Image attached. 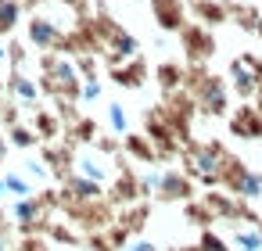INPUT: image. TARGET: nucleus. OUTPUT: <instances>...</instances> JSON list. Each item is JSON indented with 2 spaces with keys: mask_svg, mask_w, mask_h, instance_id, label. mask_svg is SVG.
<instances>
[{
  "mask_svg": "<svg viewBox=\"0 0 262 251\" xmlns=\"http://www.w3.org/2000/svg\"><path fill=\"white\" fill-rule=\"evenodd\" d=\"M33 129H36V136L43 140V144H54V140H61L65 136V122L58 119V111L54 108H33V122H29Z\"/></svg>",
  "mask_w": 262,
  "mask_h": 251,
  "instance_id": "obj_16",
  "label": "nucleus"
},
{
  "mask_svg": "<svg viewBox=\"0 0 262 251\" xmlns=\"http://www.w3.org/2000/svg\"><path fill=\"white\" fill-rule=\"evenodd\" d=\"M4 94L8 97H15L26 111H33V108H40V101H43V94H40V86H36V79H29L22 69L18 72H8L4 76Z\"/></svg>",
  "mask_w": 262,
  "mask_h": 251,
  "instance_id": "obj_11",
  "label": "nucleus"
},
{
  "mask_svg": "<svg viewBox=\"0 0 262 251\" xmlns=\"http://www.w3.org/2000/svg\"><path fill=\"white\" fill-rule=\"evenodd\" d=\"M158 201H190L194 197V179L183 169H158Z\"/></svg>",
  "mask_w": 262,
  "mask_h": 251,
  "instance_id": "obj_10",
  "label": "nucleus"
},
{
  "mask_svg": "<svg viewBox=\"0 0 262 251\" xmlns=\"http://www.w3.org/2000/svg\"><path fill=\"white\" fill-rule=\"evenodd\" d=\"M226 165H230V154L223 144L208 140V144H187L183 147V172L194 179V183H205V187H219L223 176H226Z\"/></svg>",
  "mask_w": 262,
  "mask_h": 251,
  "instance_id": "obj_2",
  "label": "nucleus"
},
{
  "mask_svg": "<svg viewBox=\"0 0 262 251\" xmlns=\"http://www.w3.org/2000/svg\"><path fill=\"white\" fill-rule=\"evenodd\" d=\"M108 240H112V247H115V251H122V247H129L133 233H129L122 222H112V226H108Z\"/></svg>",
  "mask_w": 262,
  "mask_h": 251,
  "instance_id": "obj_35",
  "label": "nucleus"
},
{
  "mask_svg": "<svg viewBox=\"0 0 262 251\" xmlns=\"http://www.w3.org/2000/svg\"><path fill=\"white\" fill-rule=\"evenodd\" d=\"M230 129H233V136H241V140H258V136H262V111L251 108V104L237 108V115L230 119Z\"/></svg>",
  "mask_w": 262,
  "mask_h": 251,
  "instance_id": "obj_18",
  "label": "nucleus"
},
{
  "mask_svg": "<svg viewBox=\"0 0 262 251\" xmlns=\"http://www.w3.org/2000/svg\"><path fill=\"white\" fill-rule=\"evenodd\" d=\"M198 251H230V240L219 237V233L208 226V230H201V237H198Z\"/></svg>",
  "mask_w": 262,
  "mask_h": 251,
  "instance_id": "obj_32",
  "label": "nucleus"
},
{
  "mask_svg": "<svg viewBox=\"0 0 262 251\" xmlns=\"http://www.w3.org/2000/svg\"><path fill=\"white\" fill-rule=\"evenodd\" d=\"M147 219H151V204L147 201H137V204H126V208H119V219L115 222H122L133 237L147 226Z\"/></svg>",
  "mask_w": 262,
  "mask_h": 251,
  "instance_id": "obj_23",
  "label": "nucleus"
},
{
  "mask_svg": "<svg viewBox=\"0 0 262 251\" xmlns=\"http://www.w3.org/2000/svg\"><path fill=\"white\" fill-rule=\"evenodd\" d=\"M15 222H8V226H0V251H11L15 247Z\"/></svg>",
  "mask_w": 262,
  "mask_h": 251,
  "instance_id": "obj_38",
  "label": "nucleus"
},
{
  "mask_svg": "<svg viewBox=\"0 0 262 251\" xmlns=\"http://www.w3.org/2000/svg\"><path fill=\"white\" fill-rule=\"evenodd\" d=\"M36 86L40 94L54 104V101H79L83 94V76L76 69L72 58L58 54V51H47L40 54V76H36Z\"/></svg>",
  "mask_w": 262,
  "mask_h": 251,
  "instance_id": "obj_1",
  "label": "nucleus"
},
{
  "mask_svg": "<svg viewBox=\"0 0 262 251\" xmlns=\"http://www.w3.org/2000/svg\"><path fill=\"white\" fill-rule=\"evenodd\" d=\"M230 247H237V251H262V226L251 222V219H233Z\"/></svg>",
  "mask_w": 262,
  "mask_h": 251,
  "instance_id": "obj_17",
  "label": "nucleus"
},
{
  "mask_svg": "<svg viewBox=\"0 0 262 251\" xmlns=\"http://www.w3.org/2000/svg\"><path fill=\"white\" fill-rule=\"evenodd\" d=\"M122 154L129 158V162H137V165H158V147H155V140L147 136V133H126L122 136Z\"/></svg>",
  "mask_w": 262,
  "mask_h": 251,
  "instance_id": "obj_14",
  "label": "nucleus"
},
{
  "mask_svg": "<svg viewBox=\"0 0 262 251\" xmlns=\"http://www.w3.org/2000/svg\"><path fill=\"white\" fill-rule=\"evenodd\" d=\"M47 237H51V244H54V247H61V251H79L86 233H79L69 219H54V222H51V230H47Z\"/></svg>",
  "mask_w": 262,
  "mask_h": 251,
  "instance_id": "obj_19",
  "label": "nucleus"
},
{
  "mask_svg": "<svg viewBox=\"0 0 262 251\" xmlns=\"http://www.w3.org/2000/svg\"><path fill=\"white\" fill-rule=\"evenodd\" d=\"M76 172L79 176H86V179H97V183H112V176H115V158H104V154H97L94 147H79V158H76Z\"/></svg>",
  "mask_w": 262,
  "mask_h": 251,
  "instance_id": "obj_12",
  "label": "nucleus"
},
{
  "mask_svg": "<svg viewBox=\"0 0 262 251\" xmlns=\"http://www.w3.org/2000/svg\"><path fill=\"white\" fill-rule=\"evenodd\" d=\"M0 197H11L8 194V183H4V172H0Z\"/></svg>",
  "mask_w": 262,
  "mask_h": 251,
  "instance_id": "obj_43",
  "label": "nucleus"
},
{
  "mask_svg": "<svg viewBox=\"0 0 262 251\" xmlns=\"http://www.w3.org/2000/svg\"><path fill=\"white\" fill-rule=\"evenodd\" d=\"M65 29H69V26H58L51 15H40V11H33V15L26 18V43H29L33 51H40V54H47V51H58V47H61V36H65Z\"/></svg>",
  "mask_w": 262,
  "mask_h": 251,
  "instance_id": "obj_5",
  "label": "nucleus"
},
{
  "mask_svg": "<svg viewBox=\"0 0 262 251\" xmlns=\"http://www.w3.org/2000/svg\"><path fill=\"white\" fill-rule=\"evenodd\" d=\"M180 47L190 58V65H201V61H208L215 54V40H212L208 26H201V22H187L180 29Z\"/></svg>",
  "mask_w": 262,
  "mask_h": 251,
  "instance_id": "obj_7",
  "label": "nucleus"
},
{
  "mask_svg": "<svg viewBox=\"0 0 262 251\" xmlns=\"http://www.w3.org/2000/svg\"><path fill=\"white\" fill-rule=\"evenodd\" d=\"M122 251H158V244H151V240H129V247H122Z\"/></svg>",
  "mask_w": 262,
  "mask_h": 251,
  "instance_id": "obj_40",
  "label": "nucleus"
},
{
  "mask_svg": "<svg viewBox=\"0 0 262 251\" xmlns=\"http://www.w3.org/2000/svg\"><path fill=\"white\" fill-rule=\"evenodd\" d=\"M40 4H43V0H22V8H26V11H36Z\"/></svg>",
  "mask_w": 262,
  "mask_h": 251,
  "instance_id": "obj_42",
  "label": "nucleus"
},
{
  "mask_svg": "<svg viewBox=\"0 0 262 251\" xmlns=\"http://www.w3.org/2000/svg\"><path fill=\"white\" fill-rule=\"evenodd\" d=\"M58 4H65L72 15H90L94 11V0H58Z\"/></svg>",
  "mask_w": 262,
  "mask_h": 251,
  "instance_id": "obj_37",
  "label": "nucleus"
},
{
  "mask_svg": "<svg viewBox=\"0 0 262 251\" xmlns=\"http://www.w3.org/2000/svg\"><path fill=\"white\" fill-rule=\"evenodd\" d=\"M101 136V122L94 119V115H83L76 126H69L65 129V136L61 140H69L72 147H94V140Z\"/></svg>",
  "mask_w": 262,
  "mask_h": 251,
  "instance_id": "obj_20",
  "label": "nucleus"
},
{
  "mask_svg": "<svg viewBox=\"0 0 262 251\" xmlns=\"http://www.w3.org/2000/svg\"><path fill=\"white\" fill-rule=\"evenodd\" d=\"M8 222H11V215H8L4 208H0V226H8Z\"/></svg>",
  "mask_w": 262,
  "mask_h": 251,
  "instance_id": "obj_44",
  "label": "nucleus"
},
{
  "mask_svg": "<svg viewBox=\"0 0 262 251\" xmlns=\"http://www.w3.org/2000/svg\"><path fill=\"white\" fill-rule=\"evenodd\" d=\"M190 11H194V18H198L201 26H208V29L226 22V8H223V4H215V0H194Z\"/></svg>",
  "mask_w": 262,
  "mask_h": 251,
  "instance_id": "obj_25",
  "label": "nucleus"
},
{
  "mask_svg": "<svg viewBox=\"0 0 262 251\" xmlns=\"http://www.w3.org/2000/svg\"><path fill=\"white\" fill-rule=\"evenodd\" d=\"M58 190H61V201H94V197H104V183L86 179L79 172H72L65 183H58Z\"/></svg>",
  "mask_w": 262,
  "mask_h": 251,
  "instance_id": "obj_15",
  "label": "nucleus"
},
{
  "mask_svg": "<svg viewBox=\"0 0 262 251\" xmlns=\"http://www.w3.org/2000/svg\"><path fill=\"white\" fill-rule=\"evenodd\" d=\"M0 76H8V43H0Z\"/></svg>",
  "mask_w": 262,
  "mask_h": 251,
  "instance_id": "obj_41",
  "label": "nucleus"
},
{
  "mask_svg": "<svg viewBox=\"0 0 262 251\" xmlns=\"http://www.w3.org/2000/svg\"><path fill=\"white\" fill-rule=\"evenodd\" d=\"M76 158L79 147H72L69 140H54V144H40V162L51 172V183H65L76 172Z\"/></svg>",
  "mask_w": 262,
  "mask_h": 251,
  "instance_id": "obj_6",
  "label": "nucleus"
},
{
  "mask_svg": "<svg viewBox=\"0 0 262 251\" xmlns=\"http://www.w3.org/2000/svg\"><path fill=\"white\" fill-rule=\"evenodd\" d=\"M151 18L162 33H180L187 26V0H151Z\"/></svg>",
  "mask_w": 262,
  "mask_h": 251,
  "instance_id": "obj_13",
  "label": "nucleus"
},
{
  "mask_svg": "<svg viewBox=\"0 0 262 251\" xmlns=\"http://www.w3.org/2000/svg\"><path fill=\"white\" fill-rule=\"evenodd\" d=\"M101 94H104L101 79H83V94H79V104H94V101H101Z\"/></svg>",
  "mask_w": 262,
  "mask_h": 251,
  "instance_id": "obj_36",
  "label": "nucleus"
},
{
  "mask_svg": "<svg viewBox=\"0 0 262 251\" xmlns=\"http://www.w3.org/2000/svg\"><path fill=\"white\" fill-rule=\"evenodd\" d=\"M183 79H187V69H183L180 61H162V65H155V83L162 86V94L180 90Z\"/></svg>",
  "mask_w": 262,
  "mask_h": 251,
  "instance_id": "obj_22",
  "label": "nucleus"
},
{
  "mask_svg": "<svg viewBox=\"0 0 262 251\" xmlns=\"http://www.w3.org/2000/svg\"><path fill=\"white\" fill-rule=\"evenodd\" d=\"M108 129L115 136H126L129 133V111H126L122 101H108Z\"/></svg>",
  "mask_w": 262,
  "mask_h": 251,
  "instance_id": "obj_27",
  "label": "nucleus"
},
{
  "mask_svg": "<svg viewBox=\"0 0 262 251\" xmlns=\"http://www.w3.org/2000/svg\"><path fill=\"white\" fill-rule=\"evenodd\" d=\"M18 26H26L22 0H0V40H11L18 33Z\"/></svg>",
  "mask_w": 262,
  "mask_h": 251,
  "instance_id": "obj_21",
  "label": "nucleus"
},
{
  "mask_svg": "<svg viewBox=\"0 0 262 251\" xmlns=\"http://www.w3.org/2000/svg\"><path fill=\"white\" fill-rule=\"evenodd\" d=\"M18 169H22L36 187H47V183H51V172H47V165L40 162V154H36V158H22V165H18Z\"/></svg>",
  "mask_w": 262,
  "mask_h": 251,
  "instance_id": "obj_30",
  "label": "nucleus"
},
{
  "mask_svg": "<svg viewBox=\"0 0 262 251\" xmlns=\"http://www.w3.org/2000/svg\"><path fill=\"white\" fill-rule=\"evenodd\" d=\"M26 61H29V43H22L18 36L8 40V72H26Z\"/></svg>",
  "mask_w": 262,
  "mask_h": 251,
  "instance_id": "obj_28",
  "label": "nucleus"
},
{
  "mask_svg": "<svg viewBox=\"0 0 262 251\" xmlns=\"http://www.w3.org/2000/svg\"><path fill=\"white\" fill-rule=\"evenodd\" d=\"M4 183H8V194H11V197H33V194L40 190L22 169H4Z\"/></svg>",
  "mask_w": 262,
  "mask_h": 251,
  "instance_id": "obj_26",
  "label": "nucleus"
},
{
  "mask_svg": "<svg viewBox=\"0 0 262 251\" xmlns=\"http://www.w3.org/2000/svg\"><path fill=\"white\" fill-rule=\"evenodd\" d=\"M72 61H76V69H79L83 79H101V58L97 54H79Z\"/></svg>",
  "mask_w": 262,
  "mask_h": 251,
  "instance_id": "obj_33",
  "label": "nucleus"
},
{
  "mask_svg": "<svg viewBox=\"0 0 262 251\" xmlns=\"http://www.w3.org/2000/svg\"><path fill=\"white\" fill-rule=\"evenodd\" d=\"M230 86L237 90V97H255L262 94V72H258V61L241 54L230 61Z\"/></svg>",
  "mask_w": 262,
  "mask_h": 251,
  "instance_id": "obj_8",
  "label": "nucleus"
},
{
  "mask_svg": "<svg viewBox=\"0 0 262 251\" xmlns=\"http://www.w3.org/2000/svg\"><path fill=\"white\" fill-rule=\"evenodd\" d=\"M223 187H226V194H233L237 201L251 204V201L262 197V172L251 169V165H244V162H233V158H230L226 176H223Z\"/></svg>",
  "mask_w": 262,
  "mask_h": 251,
  "instance_id": "obj_4",
  "label": "nucleus"
},
{
  "mask_svg": "<svg viewBox=\"0 0 262 251\" xmlns=\"http://www.w3.org/2000/svg\"><path fill=\"white\" fill-rule=\"evenodd\" d=\"M51 108L58 111V119L65 122V129H69V126H76V122L83 119V111H79V101H54Z\"/></svg>",
  "mask_w": 262,
  "mask_h": 251,
  "instance_id": "obj_31",
  "label": "nucleus"
},
{
  "mask_svg": "<svg viewBox=\"0 0 262 251\" xmlns=\"http://www.w3.org/2000/svg\"><path fill=\"white\" fill-rule=\"evenodd\" d=\"M22 122V104L15 101V97H4V101H0V129H11V126H18Z\"/></svg>",
  "mask_w": 262,
  "mask_h": 251,
  "instance_id": "obj_29",
  "label": "nucleus"
},
{
  "mask_svg": "<svg viewBox=\"0 0 262 251\" xmlns=\"http://www.w3.org/2000/svg\"><path fill=\"white\" fill-rule=\"evenodd\" d=\"M8 151H11V144H8V133L0 129V172L8 169Z\"/></svg>",
  "mask_w": 262,
  "mask_h": 251,
  "instance_id": "obj_39",
  "label": "nucleus"
},
{
  "mask_svg": "<svg viewBox=\"0 0 262 251\" xmlns=\"http://www.w3.org/2000/svg\"><path fill=\"white\" fill-rule=\"evenodd\" d=\"M147 76H151V65H147L144 54H137V58H129L122 65H108V83H115L122 90H140L147 83Z\"/></svg>",
  "mask_w": 262,
  "mask_h": 251,
  "instance_id": "obj_9",
  "label": "nucleus"
},
{
  "mask_svg": "<svg viewBox=\"0 0 262 251\" xmlns=\"http://www.w3.org/2000/svg\"><path fill=\"white\" fill-rule=\"evenodd\" d=\"M8 144L15 147V151H22V154H29V151H36L43 140L36 136V129L33 126H26V122H18V126H11L8 129Z\"/></svg>",
  "mask_w": 262,
  "mask_h": 251,
  "instance_id": "obj_24",
  "label": "nucleus"
},
{
  "mask_svg": "<svg viewBox=\"0 0 262 251\" xmlns=\"http://www.w3.org/2000/svg\"><path fill=\"white\" fill-rule=\"evenodd\" d=\"M83 251H115V247H112V240H108V230L86 233V237H83Z\"/></svg>",
  "mask_w": 262,
  "mask_h": 251,
  "instance_id": "obj_34",
  "label": "nucleus"
},
{
  "mask_svg": "<svg viewBox=\"0 0 262 251\" xmlns=\"http://www.w3.org/2000/svg\"><path fill=\"white\" fill-rule=\"evenodd\" d=\"M61 215L79 230V233H97L108 230L119 219V208L108 197H94V201H61Z\"/></svg>",
  "mask_w": 262,
  "mask_h": 251,
  "instance_id": "obj_3",
  "label": "nucleus"
}]
</instances>
